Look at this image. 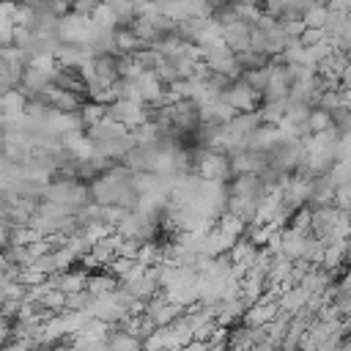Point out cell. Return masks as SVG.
Wrapping results in <instances>:
<instances>
[{"label":"cell","mask_w":351,"mask_h":351,"mask_svg":"<svg viewBox=\"0 0 351 351\" xmlns=\"http://www.w3.org/2000/svg\"><path fill=\"white\" fill-rule=\"evenodd\" d=\"M326 5H329L332 11H343V14L351 16V0H326Z\"/></svg>","instance_id":"9"},{"label":"cell","mask_w":351,"mask_h":351,"mask_svg":"<svg viewBox=\"0 0 351 351\" xmlns=\"http://www.w3.org/2000/svg\"><path fill=\"white\" fill-rule=\"evenodd\" d=\"M0 3H19V0H0Z\"/></svg>","instance_id":"11"},{"label":"cell","mask_w":351,"mask_h":351,"mask_svg":"<svg viewBox=\"0 0 351 351\" xmlns=\"http://www.w3.org/2000/svg\"><path fill=\"white\" fill-rule=\"evenodd\" d=\"M326 16H329V5H326V0H324V3H315L313 8H307V11L302 14L304 25H307V27H315V30H324Z\"/></svg>","instance_id":"6"},{"label":"cell","mask_w":351,"mask_h":351,"mask_svg":"<svg viewBox=\"0 0 351 351\" xmlns=\"http://www.w3.org/2000/svg\"><path fill=\"white\" fill-rule=\"evenodd\" d=\"M192 167L203 181H228V176H233L230 167V156L225 151L217 148H200L192 156Z\"/></svg>","instance_id":"1"},{"label":"cell","mask_w":351,"mask_h":351,"mask_svg":"<svg viewBox=\"0 0 351 351\" xmlns=\"http://www.w3.org/2000/svg\"><path fill=\"white\" fill-rule=\"evenodd\" d=\"M93 22L101 27V30H112V27H121V19H118V14L110 8V5H99L96 11H93Z\"/></svg>","instance_id":"7"},{"label":"cell","mask_w":351,"mask_h":351,"mask_svg":"<svg viewBox=\"0 0 351 351\" xmlns=\"http://www.w3.org/2000/svg\"><path fill=\"white\" fill-rule=\"evenodd\" d=\"M101 5V0H71V11L80 16H93V11Z\"/></svg>","instance_id":"8"},{"label":"cell","mask_w":351,"mask_h":351,"mask_svg":"<svg viewBox=\"0 0 351 351\" xmlns=\"http://www.w3.org/2000/svg\"><path fill=\"white\" fill-rule=\"evenodd\" d=\"M236 60H239V66H241V71H250V69H261V66H269V55L266 52H258V49H241V52H236Z\"/></svg>","instance_id":"5"},{"label":"cell","mask_w":351,"mask_h":351,"mask_svg":"<svg viewBox=\"0 0 351 351\" xmlns=\"http://www.w3.org/2000/svg\"><path fill=\"white\" fill-rule=\"evenodd\" d=\"M332 126H335L332 112L324 110V107H315V110H310V115H307L304 132H307V134H318V132H326V129H332Z\"/></svg>","instance_id":"4"},{"label":"cell","mask_w":351,"mask_h":351,"mask_svg":"<svg viewBox=\"0 0 351 351\" xmlns=\"http://www.w3.org/2000/svg\"><path fill=\"white\" fill-rule=\"evenodd\" d=\"M41 99L47 101V107H52V110H58V112H80L82 104L88 101L82 93H74V90L58 88V85H49Z\"/></svg>","instance_id":"3"},{"label":"cell","mask_w":351,"mask_h":351,"mask_svg":"<svg viewBox=\"0 0 351 351\" xmlns=\"http://www.w3.org/2000/svg\"><path fill=\"white\" fill-rule=\"evenodd\" d=\"M11 88H14V85H11V80H8V77L0 71V96H3V93H8Z\"/></svg>","instance_id":"10"},{"label":"cell","mask_w":351,"mask_h":351,"mask_svg":"<svg viewBox=\"0 0 351 351\" xmlns=\"http://www.w3.org/2000/svg\"><path fill=\"white\" fill-rule=\"evenodd\" d=\"M222 99H225L236 112H258V107L263 104V93L255 90L252 85H247L244 80H233V82L225 88Z\"/></svg>","instance_id":"2"}]
</instances>
